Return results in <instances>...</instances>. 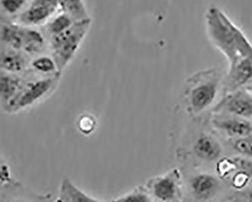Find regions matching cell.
Listing matches in <instances>:
<instances>
[{
  "instance_id": "obj_17",
  "label": "cell",
  "mask_w": 252,
  "mask_h": 202,
  "mask_svg": "<svg viewBox=\"0 0 252 202\" xmlns=\"http://www.w3.org/2000/svg\"><path fill=\"white\" fill-rule=\"evenodd\" d=\"M31 0H0L4 18H15L28 6Z\"/></svg>"
},
{
  "instance_id": "obj_12",
  "label": "cell",
  "mask_w": 252,
  "mask_h": 202,
  "mask_svg": "<svg viewBox=\"0 0 252 202\" xmlns=\"http://www.w3.org/2000/svg\"><path fill=\"white\" fill-rule=\"evenodd\" d=\"M1 68L10 74L22 72L27 67V58L23 52L3 46L0 58Z\"/></svg>"
},
{
  "instance_id": "obj_15",
  "label": "cell",
  "mask_w": 252,
  "mask_h": 202,
  "mask_svg": "<svg viewBox=\"0 0 252 202\" xmlns=\"http://www.w3.org/2000/svg\"><path fill=\"white\" fill-rule=\"evenodd\" d=\"M60 11L70 15L74 21L90 18L84 0H59Z\"/></svg>"
},
{
  "instance_id": "obj_19",
  "label": "cell",
  "mask_w": 252,
  "mask_h": 202,
  "mask_svg": "<svg viewBox=\"0 0 252 202\" xmlns=\"http://www.w3.org/2000/svg\"><path fill=\"white\" fill-rule=\"evenodd\" d=\"M32 65L36 71L43 74H51V73L53 74V73L59 72L56 61L53 59V57H49V56H40L36 58L32 61Z\"/></svg>"
},
{
  "instance_id": "obj_7",
  "label": "cell",
  "mask_w": 252,
  "mask_h": 202,
  "mask_svg": "<svg viewBox=\"0 0 252 202\" xmlns=\"http://www.w3.org/2000/svg\"><path fill=\"white\" fill-rule=\"evenodd\" d=\"M59 11V0H31L15 22L29 27L46 25Z\"/></svg>"
},
{
  "instance_id": "obj_16",
  "label": "cell",
  "mask_w": 252,
  "mask_h": 202,
  "mask_svg": "<svg viewBox=\"0 0 252 202\" xmlns=\"http://www.w3.org/2000/svg\"><path fill=\"white\" fill-rule=\"evenodd\" d=\"M75 22L70 15L60 11L45 25L46 33L49 36H54L67 30Z\"/></svg>"
},
{
  "instance_id": "obj_23",
  "label": "cell",
  "mask_w": 252,
  "mask_h": 202,
  "mask_svg": "<svg viewBox=\"0 0 252 202\" xmlns=\"http://www.w3.org/2000/svg\"><path fill=\"white\" fill-rule=\"evenodd\" d=\"M246 89H247L249 91V92H251L252 93V86H251V87H249L246 88Z\"/></svg>"
},
{
  "instance_id": "obj_13",
  "label": "cell",
  "mask_w": 252,
  "mask_h": 202,
  "mask_svg": "<svg viewBox=\"0 0 252 202\" xmlns=\"http://www.w3.org/2000/svg\"><path fill=\"white\" fill-rule=\"evenodd\" d=\"M25 85V83L18 77L9 74V73L2 72L0 81V95L4 107L16 97Z\"/></svg>"
},
{
  "instance_id": "obj_9",
  "label": "cell",
  "mask_w": 252,
  "mask_h": 202,
  "mask_svg": "<svg viewBox=\"0 0 252 202\" xmlns=\"http://www.w3.org/2000/svg\"><path fill=\"white\" fill-rule=\"evenodd\" d=\"M217 115L211 120L214 128L233 139L252 134V124L249 119L225 114Z\"/></svg>"
},
{
  "instance_id": "obj_22",
  "label": "cell",
  "mask_w": 252,
  "mask_h": 202,
  "mask_svg": "<svg viewBox=\"0 0 252 202\" xmlns=\"http://www.w3.org/2000/svg\"><path fill=\"white\" fill-rule=\"evenodd\" d=\"M248 198H249V201L252 202V190L249 192V195H248Z\"/></svg>"
},
{
  "instance_id": "obj_6",
  "label": "cell",
  "mask_w": 252,
  "mask_h": 202,
  "mask_svg": "<svg viewBox=\"0 0 252 202\" xmlns=\"http://www.w3.org/2000/svg\"><path fill=\"white\" fill-rule=\"evenodd\" d=\"M60 77L61 73H57L53 78H44L25 84L23 89L16 97L3 108L4 111L8 113H12L29 107L51 92L57 85Z\"/></svg>"
},
{
  "instance_id": "obj_4",
  "label": "cell",
  "mask_w": 252,
  "mask_h": 202,
  "mask_svg": "<svg viewBox=\"0 0 252 202\" xmlns=\"http://www.w3.org/2000/svg\"><path fill=\"white\" fill-rule=\"evenodd\" d=\"M1 42L3 46L28 54L43 50V35L33 27L26 26L4 18L1 22Z\"/></svg>"
},
{
  "instance_id": "obj_3",
  "label": "cell",
  "mask_w": 252,
  "mask_h": 202,
  "mask_svg": "<svg viewBox=\"0 0 252 202\" xmlns=\"http://www.w3.org/2000/svg\"><path fill=\"white\" fill-rule=\"evenodd\" d=\"M92 18H87L74 22L67 30L49 36V47L52 57L62 71L73 59L92 25Z\"/></svg>"
},
{
  "instance_id": "obj_20",
  "label": "cell",
  "mask_w": 252,
  "mask_h": 202,
  "mask_svg": "<svg viewBox=\"0 0 252 202\" xmlns=\"http://www.w3.org/2000/svg\"><path fill=\"white\" fill-rule=\"evenodd\" d=\"M232 147L240 155L252 158V134L233 139Z\"/></svg>"
},
{
  "instance_id": "obj_1",
  "label": "cell",
  "mask_w": 252,
  "mask_h": 202,
  "mask_svg": "<svg viewBox=\"0 0 252 202\" xmlns=\"http://www.w3.org/2000/svg\"><path fill=\"white\" fill-rule=\"evenodd\" d=\"M208 36L226 57L228 64L252 55V44L245 33L218 7L211 5L205 14Z\"/></svg>"
},
{
  "instance_id": "obj_14",
  "label": "cell",
  "mask_w": 252,
  "mask_h": 202,
  "mask_svg": "<svg viewBox=\"0 0 252 202\" xmlns=\"http://www.w3.org/2000/svg\"><path fill=\"white\" fill-rule=\"evenodd\" d=\"M58 202H98L102 200L95 199L93 196L87 194L84 191L79 189L68 178L63 179L59 188Z\"/></svg>"
},
{
  "instance_id": "obj_21",
  "label": "cell",
  "mask_w": 252,
  "mask_h": 202,
  "mask_svg": "<svg viewBox=\"0 0 252 202\" xmlns=\"http://www.w3.org/2000/svg\"><path fill=\"white\" fill-rule=\"evenodd\" d=\"M79 129L86 135L90 134L95 128V118L90 115H84L79 120Z\"/></svg>"
},
{
  "instance_id": "obj_5",
  "label": "cell",
  "mask_w": 252,
  "mask_h": 202,
  "mask_svg": "<svg viewBox=\"0 0 252 202\" xmlns=\"http://www.w3.org/2000/svg\"><path fill=\"white\" fill-rule=\"evenodd\" d=\"M146 189L153 201L178 202L182 200V175L177 168L147 181Z\"/></svg>"
},
{
  "instance_id": "obj_18",
  "label": "cell",
  "mask_w": 252,
  "mask_h": 202,
  "mask_svg": "<svg viewBox=\"0 0 252 202\" xmlns=\"http://www.w3.org/2000/svg\"><path fill=\"white\" fill-rule=\"evenodd\" d=\"M113 202H154L153 198L149 194L146 186H140L133 190L130 191L124 196L113 199Z\"/></svg>"
},
{
  "instance_id": "obj_8",
  "label": "cell",
  "mask_w": 252,
  "mask_h": 202,
  "mask_svg": "<svg viewBox=\"0 0 252 202\" xmlns=\"http://www.w3.org/2000/svg\"><path fill=\"white\" fill-rule=\"evenodd\" d=\"M214 113L252 118V93L247 89L228 92L214 108Z\"/></svg>"
},
{
  "instance_id": "obj_2",
  "label": "cell",
  "mask_w": 252,
  "mask_h": 202,
  "mask_svg": "<svg viewBox=\"0 0 252 202\" xmlns=\"http://www.w3.org/2000/svg\"><path fill=\"white\" fill-rule=\"evenodd\" d=\"M220 85V76L215 69L199 71L187 81L185 103L191 116L201 115L215 103Z\"/></svg>"
},
{
  "instance_id": "obj_11",
  "label": "cell",
  "mask_w": 252,
  "mask_h": 202,
  "mask_svg": "<svg viewBox=\"0 0 252 202\" xmlns=\"http://www.w3.org/2000/svg\"><path fill=\"white\" fill-rule=\"evenodd\" d=\"M193 151L197 158L207 162L218 161L223 154L220 143L207 133L198 136L194 143Z\"/></svg>"
},
{
  "instance_id": "obj_10",
  "label": "cell",
  "mask_w": 252,
  "mask_h": 202,
  "mask_svg": "<svg viewBox=\"0 0 252 202\" xmlns=\"http://www.w3.org/2000/svg\"><path fill=\"white\" fill-rule=\"evenodd\" d=\"M191 194L197 200L205 201L213 197L220 187L218 178L208 173H200L189 181Z\"/></svg>"
}]
</instances>
